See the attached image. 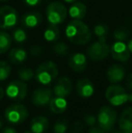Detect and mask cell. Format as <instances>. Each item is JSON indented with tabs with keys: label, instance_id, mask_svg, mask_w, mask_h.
Masks as SVG:
<instances>
[{
	"label": "cell",
	"instance_id": "b9f144b4",
	"mask_svg": "<svg viewBox=\"0 0 132 133\" xmlns=\"http://www.w3.org/2000/svg\"><path fill=\"white\" fill-rule=\"evenodd\" d=\"M1 129H3V121L0 119V130H1Z\"/></svg>",
	"mask_w": 132,
	"mask_h": 133
},
{
	"label": "cell",
	"instance_id": "5bb4252c",
	"mask_svg": "<svg viewBox=\"0 0 132 133\" xmlns=\"http://www.w3.org/2000/svg\"><path fill=\"white\" fill-rule=\"evenodd\" d=\"M75 89L77 94L81 98H89L92 96L95 91L93 82L87 78H82L78 81Z\"/></svg>",
	"mask_w": 132,
	"mask_h": 133
},
{
	"label": "cell",
	"instance_id": "7c38bea8",
	"mask_svg": "<svg viewBox=\"0 0 132 133\" xmlns=\"http://www.w3.org/2000/svg\"><path fill=\"white\" fill-rule=\"evenodd\" d=\"M68 65L73 72H81L87 68V56L81 53H74L69 57Z\"/></svg>",
	"mask_w": 132,
	"mask_h": 133
},
{
	"label": "cell",
	"instance_id": "9a60e30c",
	"mask_svg": "<svg viewBox=\"0 0 132 133\" xmlns=\"http://www.w3.org/2000/svg\"><path fill=\"white\" fill-rule=\"evenodd\" d=\"M107 79L110 83H119L122 82L126 76V70L120 64H112L107 70Z\"/></svg>",
	"mask_w": 132,
	"mask_h": 133
},
{
	"label": "cell",
	"instance_id": "ffe728a7",
	"mask_svg": "<svg viewBox=\"0 0 132 133\" xmlns=\"http://www.w3.org/2000/svg\"><path fill=\"white\" fill-rule=\"evenodd\" d=\"M87 14V6L82 2H74L69 8V15L72 19L82 20Z\"/></svg>",
	"mask_w": 132,
	"mask_h": 133
},
{
	"label": "cell",
	"instance_id": "8fae6325",
	"mask_svg": "<svg viewBox=\"0 0 132 133\" xmlns=\"http://www.w3.org/2000/svg\"><path fill=\"white\" fill-rule=\"evenodd\" d=\"M52 98H53L52 90L43 87L37 88L33 91L32 102L37 107H44L49 104Z\"/></svg>",
	"mask_w": 132,
	"mask_h": 133
},
{
	"label": "cell",
	"instance_id": "74e56055",
	"mask_svg": "<svg viewBox=\"0 0 132 133\" xmlns=\"http://www.w3.org/2000/svg\"><path fill=\"white\" fill-rule=\"evenodd\" d=\"M127 45H128V48H129V52H130V54H132V38L130 39V40H129Z\"/></svg>",
	"mask_w": 132,
	"mask_h": 133
},
{
	"label": "cell",
	"instance_id": "4fadbf2b",
	"mask_svg": "<svg viewBox=\"0 0 132 133\" xmlns=\"http://www.w3.org/2000/svg\"><path fill=\"white\" fill-rule=\"evenodd\" d=\"M72 91V82L71 81L70 78L64 76L61 77L58 80L57 83L53 87V93L55 94V96L58 97H64L65 98L68 95H70V93Z\"/></svg>",
	"mask_w": 132,
	"mask_h": 133
},
{
	"label": "cell",
	"instance_id": "ee69618b",
	"mask_svg": "<svg viewBox=\"0 0 132 133\" xmlns=\"http://www.w3.org/2000/svg\"><path fill=\"white\" fill-rule=\"evenodd\" d=\"M24 133H33V132L32 131H25Z\"/></svg>",
	"mask_w": 132,
	"mask_h": 133
},
{
	"label": "cell",
	"instance_id": "d6986e66",
	"mask_svg": "<svg viewBox=\"0 0 132 133\" xmlns=\"http://www.w3.org/2000/svg\"><path fill=\"white\" fill-rule=\"evenodd\" d=\"M7 58H8L9 62L11 63L16 65H19L22 64L27 59V53L23 48L16 47L9 51Z\"/></svg>",
	"mask_w": 132,
	"mask_h": 133
},
{
	"label": "cell",
	"instance_id": "836d02e7",
	"mask_svg": "<svg viewBox=\"0 0 132 133\" xmlns=\"http://www.w3.org/2000/svg\"><path fill=\"white\" fill-rule=\"evenodd\" d=\"M43 0H23V2L26 5L28 6H31V7H33V6H37L39 5L41 3H42Z\"/></svg>",
	"mask_w": 132,
	"mask_h": 133
},
{
	"label": "cell",
	"instance_id": "8d00e7d4",
	"mask_svg": "<svg viewBox=\"0 0 132 133\" xmlns=\"http://www.w3.org/2000/svg\"><path fill=\"white\" fill-rule=\"evenodd\" d=\"M1 133H18V132L14 128H12V127H6V128L2 129Z\"/></svg>",
	"mask_w": 132,
	"mask_h": 133
},
{
	"label": "cell",
	"instance_id": "cb8c5ba5",
	"mask_svg": "<svg viewBox=\"0 0 132 133\" xmlns=\"http://www.w3.org/2000/svg\"><path fill=\"white\" fill-rule=\"evenodd\" d=\"M109 29L107 25L103 23H99L93 27V33L98 38V41L100 42H106L109 35Z\"/></svg>",
	"mask_w": 132,
	"mask_h": 133
},
{
	"label": "cell",
	"instance_id": "d4e9b609",
	"mask_svg": "<svg viewBox=\"0 0 132 133\" xmlns=\"http://www.w3.org/2000/svg\"><path fill=\"white\" fill-rule=\"evenodd\" d=\"M17 75L19 77V79L23 81V82H29V81L33 79L35 74L31 68L26 66H23L18 70Z\"/></svg>",
	"mask_w": 132,
	"mask_h": 133
},
{
	"label": "cell",
	"instance_id": "7a4b0ae2",
	"mask_svg": "<svg viewBox=\"0 0 132 133\" xmlns=\"http://www.w3.org/2000/svg\"><path fill=\"white\" fill-rule=\"evenodd\" d=\"M59 74L58 66L52 61L42 63L35 71V79L43 85H50Z\"/></svg>",
	"mask_w": 132,
	"mask_h": 133
},
{
	"label": "cell",
	"instance_id": "83f0119b",
	"mask_svg": "<svg viewBox=\"0 0 132 133\" xmlns=\"http://www.w3.org/2000/svg\"><path fill=\"white\" fill-rule=\"evenodd\" d=\"M68 130V121L64 118L57 119L53 125V132L54 133H66Z\"/></svg>",
	"mask_w": 132,
	"mask_h": 133
},
{
	"label": "cell",
	"instance_id": "603a6c76",
	"mask_svg": "<svg viewBox=\"0 0 132 133\" xmlns=\"http://www.w3.org/2000/svg\"><path fill=\"white\" fill-rule=\"evenodd\" d=\"M12 44V37L5 31L0 30V54H5L10 49Z\"/></svg>",
	"mask_w": 132,
	"mask_h": 133
},
{
	"label": "cell",
	"instance_id": "d6a6232c",
	"mask_svg": "<svg viewBox=\"0 0 132 133\" xmlns=\"http://www.w3.org/2000/svg\"><path fill=\"white\" fill-rule=\"evenodd\" d=\"M72 130L73 133H81L83 131V123L81 121H76L72 124Z\"/></svg>",
	"mask_w": 132,
	"mask_h": 133
},
{
	"label": "cell",
	"instance_id": "52a82bcc",
	"mask_svg": "<svg viewBox=\"0 0 132 133\" xmlns=\"http://www.w3.org/2000/svg\"><path fill=\"white\" fill-rule=\"evenodd\" d=\"M28 87L25 83V82L21 80H16L9 82L5 89V92L6 96L12 101L16 102H21L25 99L27 96Z\"/></svg>",
	"mask_w": 132,
	"mask_h": 133
},
{
	"label": "cell",
	"instance_id": "2e32d148",
	"mask_svg": "<svg viewBox=\"0 0 132 133\" xmlns=\"http://www.w3.org/2000/svg\"><path fill=\"white\" fill-rule=\"evenodd\" d=\"M43 21V16L41 13L37 11H30V12L25 13L21 19L22 25L25 28H35L41 25Z\"/></svg>",
	"mask_w": 132,
	"mask_h": 133
},
{
	"label": "cell",
	"instance_id": "ab89813d",
	"mask_svg": "<svg viewBox=\"0 0 132 133\" xmlns=\"http://www.w3.org/2000/svg\"><path fill=\"white\" fill-rule=\"evenodd\" d=\"M64 2H66V3H69V4H72L74 3V2L78 1V0H64Z\"/></svg>",
	"mask_w": 132,
	"mask_h": 133
},
{
	"label": "cell",
	"instance_id": "3957f363",
	"mask_svg": "<svg viewBox=\"0 0 132 133\" xmlns=\"http://www.w3.org/2000/svg\"><path fill=\"white\" fill-rule=\"evenodd\" d=\"M68 11L65 5L59 1L50 3L46 7L45 15L48 22L52 25H61L66 19Z\"/></svg>",
	"mask_w": 132,
	"mask_h": 133
},
{
	"label": "cell",
	"instance_id": "f35d334b",
	"mask_svg": "<svg viewBox=\"0 0 132 133\" xmlns=\"http://www.w3.org/2000/svg\"><path fill=\"white\" fill-rule=\"evenodd\" d=\"M5 91H4V89L2 87H0V101L2 100V99L4 98V96H5Z\"/></svg>",
	"mask_w": 132,
	"mask_h": 133
},
{
	"label": "cell",
	"instance_id": "484cf974",
	"mask_svg": "<svg viewBox=\"0 0 132 133\" xmlns=\"http://www.w3.org/2000/svg\"><path fill=\"white\" fill-rule=\"evenodd\" d=\"M129 36V31L125 27H119L113 32V37L115 41L125 42Z\"/></svg>",
	"mask_w": 132,
	"mask_h": 133
},
{
	"label": "cell",
	"instance_id": "6da1fadb",
	"mask_svg": "<svg viewBox=\"0 0 132 133\" xmlns=\"http://www.w3.org/2000/svg\"><path fill=\"white\" fill-rule=\"evenodd\" d=\"M65 35L68 40L76 45H85L92 39V31L81 20L73 19L68 23L65 28Z\"/></svg>",
	"mask_w": 132,
	"mask_h": 133
},
{
	"label": "cell",
	"instance_id": "f6af8a7d",
	"mask_svg": "<svg viewBox=\"0 0 132 133\" xmlns=\"http://www.w3.org/2000/svg\"><path fill=\"white\" fill-rule=\"evenodd\" d=\"M5 1H7V0H0V2H5Z\"/></svg>",
	"mask_w": 132,
	"mask_h": 133
},
{
	"label": "cell",
	"instance_id": "7402d4cb",
	"mask_svg": "<svg viewBox=\"0 0 132 133\" xmlns=\"http://www.w3.org/2000/svg\"><path fill=\"white\" fill-rule=\"evenodd\" d=\"M60 35L61 31L58 25L52 24H50V25L46 28L44 33V37L47 42H55L60 38Z\"/></svg>",
	"mask_w": 132,
	"mask_h": 133
},
{
	"label": "cell",
	"instance_id": "7bdbcfd3",
	"mask_svg": "<svg viewBox=\"0 0 132 133\" xmlns=\"http://www.w3.org/2000/svg\"><path fill=\"white\" fill-rule=\"evenodd\" d=\"M115 133H131V132H125V131H122V132H115Z\"/></svg>",
	"mask_w": 132,
	"mask_h": 133
},
{
	"label": "cell",
	"instance_id": "44dd1931",
	"mask_svg": "<svg viewBox=\"0 0 132 133\" xmlns=\"http://www.w3.org/2000/svg\"><path fill=\"white\" fill-rule=\"evenodd\" d=\"M49 107L51 111L53 112L54 114L64 113L67 110L68 102H67L65 98H64V97L56 96L54 98L51 99V101L49 102Z\"/></svg>",
	"mask_w": 132,
	"mask_h": 133
},
{
	"label": "cell",
	"instance_id": "e575fe53",
	"mask_svg": "<svg viewBox=\"0 0 132 133\" xmlns=\"http://www.w3.org/2000/svg\"><path fill=\"white\" fill-rule=\"evenodd\" d=\"M87 133H105L103 130L100 127H96V126H93L88 130Z\"/></svg>",
	"mask_w": 132,
	"mask_h": 133
},
{
	"label": "cell",
	"instance_id": "30bf717a",
	"mask_svg": "<svg viewBox=\"0 0 132 133\" xmlns=\"http://www.w3.org/2000/svg\"><path fill=\"white\" fill-rule=\"evenodd\" d=\"M110 54L114 60L120 63H125L129 61L131 54L125 43L115 41V43H113L110 46Z\"/></svg>",
	"mask_w": 132,
	"mask_h": 133
},
{
	"label": "cell",
	"instance_id": "60d3db41",
	"mask_svg": "<svg viewBox=\"0 0 132 133\" xmlns=\"http://www.w3.org/2000/svg\"><path fill=\"white\" fill-rule=\"evenodd\" d=\"M128 102H132V92L129 94V99H128Z\"/></svg>",
	"mask_w": 132,
	"mask_h": 133
},
{
	"label": "cell",
	"instance_id": "9c48e42d",
	"mask_svg": "<svg viewBox=\"0 0 132 133\" xmlns=\"http://www.w3.org/2000/svg\"><path fill=\"white\" fill-rule=\"evenodd\" d=\"M18 13L14 7L10 5H4L0 7V29H11L17 24Z\"/></svg>",
	"mask_w": 132,
	"mask_h": 133
},
{
	"label": "cell",
	"instance_id": "e0dca14e",
	"mask_svg": "<svg viewBox=\"0 0 132 133\" xmlns=\"http://www.w3.org/2000/svg\"><path fill=\"white\" fill-rule=\"evenodd\" d=\"M119 126L122 131L132 133V107H128L121 112Z\"/></svg>",
	"mask_w": 132,
	"mask_h": 133
},
{
	"label": "cell",
	"instance_id": "f546056e",
	"mask_svg": "<svg viewBox=\"0 0 132 133\" xmlns=\"http://www.w3.org/2000/svg\"><path fill=\"white\" fill-rule=\"evenodd\" d=\"M10 64L5 61H0V81H5L9 77L11 74Z\"/></svg>",
	"mask_w": 132,
	"mask_h": 133
},
{
	"label": "cell",
	"instance_id": "277c9868",
	"mask_svg": "<svg viewBox=\"0 0 132 133\" xmlns=\"http://www.w3.org/2000/svg\"><path fill=\"white\" fill-rule=\"evenodd\" d=\"M117 118H118L117 112L111 107L102 106L100 109L97 117L99 127L101 128L105 132L110 131L116 124Z\"/></svg>",
	"mask_w": 132,
	"mask_h": 133
},
{
	"label": "cell",
	"instance_id": "8992f818",
	"mask_svg": "<svg viewBox=\"0 0 132 133\" xmlns=\"http://www.w3.org/2000/svg\"><path fill=\"white\" fill-rule=\"evenodd\" d=\"M107 101L113 106H120L128 102L129 93L122 86L113 84L107 88L105 91Z\"/></svg>",
	"mask_w": 132,
	"mask_h": 133
},
{
	"label": "cell",
	"instance_id": "f1b7e54d",
	"mask_svg": "<svg viewBox=\"0 0 132 133\" xmlns=\"http://www.w3.org/2000/svg\"><path fill=\"white\" fill-rule=\"evenodd\" d=\"M12 37L14 39V41L17 44H22L24 43L27 38V34L22 28H16V29L13 30L12 33Z\"/></svg>",
	"mask_w": 132,
	"mask_h": 133
},
{
	"label": "cell",
	"instance_id": "4dcf8cb0",
	"mask_svg": "<svg viewBox=\"0 0 132 133\" xmlns=\"http://www.w3.org/2000/svg\"><path fill=\"white\" fill-rule=\"evenodd\" d=\"M83 121L86 125L90 127H93L95 126L96 122H97V118L93 115V114H91V113H87L86 115L84 116L83 118Z\"/></svg>",
	"mask_w": 132,
	"mask_h": 133
},
{
	"label": "cell",
	"instance_id": "4316f807",
	"mask_svg": "<svg viewBox=\"0 0 132 133\" xmlns=\"http://www.w3.org/2000/svg\"><path fill=\"white\" fill-rule=\"evenodd\" d=\"M69 46L64 42H57L53 46V51L58 56H65L69 54Z\"/></svg>",
	"mask_w": 132,
	"mask_h": 133
},
{
	"label": "cell",
	"instance_id": "5b68a950",
	"mask_svg": "<svg viewBox=\"0 0 132 133\" xmlns=\"http://www.w3.org/2000/svg\"><path fill=\"white\" fill-rule=\"evenodd\" d=\"M29 116L28 109L24 104H13L5 110V118L12 124H20L26 121Z\"/></svg>",
	"mask_w": 132,
	"mask_h": 133
},
{
	"label": "cell",
	"instance_id": "ac0fdd59",
	"mask_svg": "<svg viewBox=\"0 0 132 133\" xmlns=\"http://www.w3.org/2000/svg\"><path fill=\"white\" fill-rule=\"evenodd\" d=\"M30 128L33 133H44L49 128V121L44 116H36L31 121Z\"/></svg>",
	"mask_w": 132,
	"mask_h": 133
},
{
	"label": "cell",
	"instance_id": "ba28073f",
	"mask_svg": "<svg viewBox=\"0 0 132 133\" xmlns=\"http://www.w3.org/2000/svg\"><path fill=\"white\" fill-rule=\"evenodd\" d=\"M87 55L92 61L100 62L107 59L110 54V47L106 44V42H97L92 43L87 48Z\"/></svg>",
	"mask_w": 132,
	"mask_h": 133
},
{
	"label": "cell",
	"instance_id": "1f68e13d",
	"mask_svg": "<svg viewBox=\"0 0 132 133\" xmlns=\"http://www.w3.org/2000/svg\"><path fill=\"white\" fill-rule=\"evenodd\" d=\"M29 53L32 56H39L43 53V48L39 44H33L29 49Z\"/></svg>",
	"mask_w": 132,
	"mask_h": 133
},
{
	"label": "cell",
	"instance_id": "d590c367",
	"mask_svg": "<svg viewBox=\"0 0 132 133\" xmlns=\"http://www.w3.org/2000/svg\"><path fill=\"white\" fill-rule=\"evenodd\" d=\"M126 85H127L128 89L132 91V74H129L126 80Z\"/></svg>",
	"mask_w": 132,
	"mask_h": 133
}]
</instances>
